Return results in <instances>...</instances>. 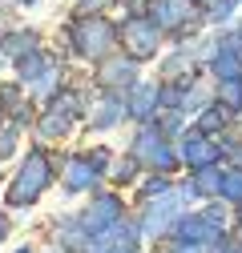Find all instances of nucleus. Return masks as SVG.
Listing matches in <instances>:
<instances>
[{
	"mask_svg": "<svg viewBox=\"0 0 242 253\" xmlns=\"http://www.w3.org/2000/svg\"><path fill=\"white\" fill-rule=\"evenodd\" d=\"M182 161H186L190 169H202V165H214L218 161V145L210 141V133H190L186 141H182Z\"/></svg>",
	"mask_w": 242,
	"mask_h": 253,
	"instance_id": "nucleus-7",
	"label": "nucleus"
},
{
	"mask_svg": "<svg viewBox=\"0 0 242 253\" xmlns=\"http://www.w3.org/2000/svg\"><path fill=\"white\" fill-rule=\"evenodd\" d=\"M89 253H133V245H101V249H89Z\"/></svg>",
	"mask_w": 242,
	"mask_h": 253,
	"instance_id": "nucleus-25",
	"label": "nucleus"
},
{
	"mask_svg": "<svg viewBox=\"0 0 242 253\" xmlns=\"http://www.w3.org/2000/svg\"><path fill=\"white\" fill-rule=\"evenodd\" d=\"M16 253H28V249H16Z\"/></svg>",
	"mask_w": 242,
	"mask_h": 253,
	"instance_id": "nucleus-29",
	"label": "nucleus"
},
{
	"mask_svg": "<svg viewBox=\"0 0 242 253\" xmlns=\"http://www.w3.org/2000/svg\"><path fill=\"white\" fill-rule=\"evenodd\" d=\"M97 84L109 92H125L137 84V60H109L97 69Z\"/></svg>",
	"mask_w": 242,
	"mask_h": 253,
	"instance_id": "nucleus-6",
	"label": "nucleus"
},
{
	"mask_svg": "<svg viewBox=\"0 0 242 253\" xmlns=\"http://www.w3.org/2000/svg\"><path fill=\"white\" fill-rule=\"evenodd\" d=\"M4 237H8V221L0 217V241H4Z\"/></svg>",
	"mask_w": 242,
	"mask_h": 253,
	"instance_id": "nucleus-28",
	"label": "nucleus"
},
{
	"mask_svg": "<svg viewBox=\"0 0 242 253\" xmlns=\"http://www.w3.org/2000/svg\"><path fill=\"white\" fill-rule=\"evenodd\" d=\"M210 69H214L218 81H242V56H238L234 48H222V52L214 56V65H210Z\"/></svg>",
	"mask_w": 242,
	"mask_h": 253,
	"instance_id": "nucleus-14",
	"label": "nucleus"
},
{
	"mask_svg": "<svg viewBox=\"0 0 242 253\" xmlns=\"http://www.w3.org/2000/svg\"><path fill=\"white\" fill-rule=\"evenodd\" d=\"M218 233H222V229H214L206 217H186V213H178V229H174L178 241H198V245H202V241H218Z\"/></svg>",
	"mask_w": 242,
	"mask_h": 253,
	"instance_id": "nucleus-11",
	"label": "nucleus"
},
{
	"mask_svg": "<svg viewBox=\"0 0 242 253\" xmlns=\"http://www.w3.org/2000/svg\"><path fill=\"white\" fill-rule=\"evenodd\" d=\"M16 149V129H4V133H0V157H8Z\"/></svg>",
	"mask_w": 242,
	"mask_h": 253,
	"instance_id": "nucleus-24",
	"label": "nucleus"
},
{
	"mask_svg": "<svg viewBox=\"0 0 242 253\" xmlns=\"http://www.w3.org/2000/svg\"><path fill=\"white\" fill-rule=\"evenodd\" d=\"M222 197L234 201V205H242V169H226V177H222Z\"/></svg>",
	"mask_w": 242,
	"mask_h": 253,
	"instance_id": "nucleus-19",
	"label": "nucleus"
},
{
	"mask_svg": "<svg viewBox=\"0 0 242 253\" xmlns=\"http://www.w3.org/2000/svg\"><path fill=\"white\" fill-rule=\"evenodd\" d=\"M24 4H33V0H24Z\"/></svg>",
	"mask_w": 242,
	"mask_h": 253,
	"instance_id": "nucleus-30",
	"label": "nucleus"
},
{
	"mask_svg": "<svg viewBox=\"0 0 242 253\" xmlns=\"http://www.w3.org/2000/svg\"><path fill=\"white\" fill-rule=\"evenodd\" d=\"M133 157H137L141 165L158 169V173H170V169L178 165V153L166 145V137L154 129V125H145V129L137 133V141H133Z\"/></svg>",
	"mask_w": 242,
	"mask_h": 253,
	"instance_id": "nucleus-4",
	"label": "nucleus"
},
{
	"mask_svg": "<svg viewBox=\"0 0 242 253\" xmlns=\"http://www.w3.org/2000/svg\"><path fill=\"white\" fill-rule=\"evenodd\" d=\"M174 253H202V245H198V241H178Z\"/></svg>",
	"mask_w": 242,
	"mask_h": 253,
	"instance_id": "nucleus-27",
	"label": "nucleus"
},
{
	"mask_svg": "<svg viewBox=\"0 0 242 253\" xmlns=\"http://www.w3.org/2000/svg\"><path fill=\"white\" fill-rule=\"evenodd\" d=\"M33 48H37V37H33V33H28V37L16 33V37L4 41V52H12V56H24V52H33Z\"/></svg>",
	"mask_w": 242,
	"mask_h": 253,
	"instance_id": "nucleus-22",
	"label": "nucleus"
},
{
	"mask_svg": "<svg viewBox=\"0 0 242 253\" xmlns=\"http://www.w3.org/2000/svg\"><path fill=\"white\" fill-rule=\"evenodd\" d=\"M121 113H125V105H121L117 92H113V97H105L93 113H89V121H93V129H113V121H117Z\"/></svg>",
	"mask_w": 242,
	"mask_h": 253,
	"instance_id": "nucleus-15",
	"label": "nucleus"
},
{
	"mask_svg": "<svg viewBox=\"0 0 242 253\" xmlns=\"http://www.w3.org/2000/svg\"><path fill=\"white\" fill-rule=\"evenodd\" d=\"M73 129V113H65L60 105H53V113L41 121V137H65Z\"/></svg>",
	"mask_w": 242,
	"mask_h": 253,
	"instance_id": "nucleus-17",
	"label": "nucleus"
},
{
	"mask_svg": "<svg viewBox=\"0 0 242 253\" xmlns=\"http://www.w3.org/2000/svg\"><path fill=\"white\" fill-rule=\"evenodd\" d=\"M222 177H226V173H222L218 165L194 169V177H190V181H194V193H198V197H222Z\"/></svg>",
	"mask_w": 242,
	"mask_h": 253,
	"instance_id": "nucleus-12",
	"label": "nucleus"
},
{
	"mask_svg": "<svg viewBox=\"0 0 242 253\" xmlns=\"http://www.w3.org/2000/svg\"><path fill=\"white\" fill-rule=\"evenodd\" d=\"M226 121H230V109H226V105L218 101V105H210V109H206V113L198 117V129H202V133H214L218 125H226Z\"/></svg>",
	"mask_w": 242,
	"mask_h": 253,
	"instance_id": "nucleus-18",
	"label": "nucleus"
},
{
	"mask_svg": "<svg viewBox=\"0 0 242 253\" xmlns=\"http://www.w3.org/2000/svg\"><path fill=\"white\" fill-rule=\"evenodd\" d=\"M149 16L158 20L162 33H178V28L190 20V0H154Z\"/></svg>",
	"mask_w": 242,
	"mask_h": 253,
	"instance_id": "nucleus-8",
	"label": "nucleus"
},
{
	"mask_svg": "<svg viewBox=\"0 0 242 253\" xmlns=\"http://www.w3.org/2000/svg\"><path fill=\"white\" fill-rule=\"evenodd\" d=\"M218 101H222L226 109H242V81H222Z\"/></svg>",
	"mask_w": 242,
	"mask_h": 253,
	"instance_id": "nucleus-20",
	"label": "nucleus"
},
{
	"mask_svg": "<svg viewBox=\"0 0 242 253\" xmlns=\"http://www.w3.org/2000/svg\"><path fill=\"white\" fill-rule=\"evenodd\" d=\"M170 217H178V201H174V193H170V197H158V201H149L145 229H141V233H162V229H166L162 221H170Z\"/></svg>",
	"mask_w": 242,
	"mask_h": 253,
	"instance_id": "nucleus-13",
	"label": "nucleus"
},
{
	"mask_svg": "<svg viewBox=\"0 0 242 253\" xmlns=\"http://www.w3.org/2000/svg\"><path fill=\"white\" fill-rule=\"evenodd\" d=\"M109 177H113V181H133V177H137V157L129 153V157H121L117 165H109Z\"/></svg>",
	"mask_w": 242,
	"mask_h": 253,
	"instance_id": "nucleus-21",
	"label": "nucleus"
},
{
	"mask_svg": "<svg viewBox=\"0 0 242 253\" xmlns=\"http://www.w3.org/2000/svg\"><path fill=\"white\" fill-rule=\"evenodd\" d=\"M16 73H20V81H41L49 73V56H41L37 48L24 52V56H16Z\"/></svg>",
	"mask_w": 242,
	"mask_h": 253,
	"instance_id": "nucleus-16",
	"label": "nucleus"
},
{
	"mask_svg": "<svg viewBox=\"0 0 242 253\" xmlns=\"http://www.w3.org/2000/svg\"><path fill=\"white\" fill-rule=\"evenodd\" d=\"M97 165L89 161V153L85 157H73V161L65 165V189L69 193H89V189H93V181H97Z\"/></svg>",
	"mask_w": 242,
	"mask_h": 253,
	"instance_id": "nucleus-10",
	"label": "nucleus"
},
{
	"mask_svg": "<svg viewBox=\"0 0 242 253\" xmlns=\"http://www.w3.org/2000/svg\"><path fill=\"white\" fill-rule=\"evenodd\" d=\"M117 221H121V197H117V193H97L93 205H89L85 217H81V233L97 237V233H105L109 225H117Z\"/></svg>",
	"mask_w": 242,
	"mask_h": 253,
	"instance_id": "nucleus-5",
	"label": "nucleus"
},
{
	"mask_svg": "<svg viewBox=\"0 0 242 253\" xmlns=\"http://www.w3.org/2000/svg\"><path fill=\"white\" fill-rule=\"evenodd\" d=\"M53 169H49V157L45 153H28V161L20 165L12 189H8V205H28V201H37L45 193V185H49Z\"/></svg>",
	"mask_w": 242,
	"mask_h": 253,
	"instance_id": "nucleus-3",
	"label": "nucleus"
},
{
	"mask_svg": "<svg viewBox=\"0 0 242 253\" xmlns=\"http://www.w3.org/2000/svg\"><path fill=\"white\" fill-rule=\"evenodd\" d=\"M101 4H109V0H81V4H77V8H81V12H85V16H89V12H97V8H101Z\"/></svg>",
	"mask_w": 242,
	"mask_h": 253,
	"instance_id": "nucleus-26",
	"label": "nucleus"
},
{
	"mask_svg": "<svg viewBox=\"0 0 242 253\" xmlns=\"http://www.w3.org/2000/svg\"><path fill=\"white\" fill-rule=\"evenodd\" d=\"M121 44L129 60H154L162 48V28L154 16H129L121 24Z\"/></svg>",
	"mask_w": 242,
	"mask_h": 253,
	"instance_id": "nucleus-2",
	"label": "nucleus"
},
{
	"mask_svg": "<svg viewBox=\"0 0 242 253\" xmlns=\"http://www.w3.org/2000/svg\"><path fill=\"white\" fill-rule=\"evenodd\" d=\"M158 197H170V181L166 177H154L145 185V201H158Z\"/></svg>",
	"mask_w": 242,
	"mask_h": 253,
	"instance_id": "nucleus-23",
	"label": "nucleus"
},
{
	"mask_svg": "<svg viewBox=\"0 0 242 253\" xmlns=\"http://www.w3.org/2000/svg\"><path fill=\"white\" fill-rule=\"evenodd\" d=\"M158 105H162V88L158 84H133L129 101H125V113L133 121H149V117L158 113Z\"/></svg>",
	"mask_w": 242,
	"mask_h": 253,
	"instance_id": "nucleus-9",
	"label": "nucleus"
},
{
	"mask_svg": "<svg viewBox=\"0 0 242 253\" xmlns=\"http://www.w3.org/2000/svg\"><path fill=\"white\" fill-rule=\"evenodd\" d=\"M117 41H121V28H113V24L101 20V16H85V20L73 28V48H77L85 60H101Z\"/></svg>",
	"mask_w": 242,
	"mask_h": 253,
	"instance_id": "nucleus-1",
	"label": "nucleus"
}]
</instances>
